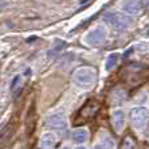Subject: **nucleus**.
<instances>
[{
	"label": "nucleus",
	"mask_w": 149,
	"mask_h": 149,
	"mask_svg": "<svg viewBox=\"0 0 149 149\" xmlns=\"http://www.w3.org/2000/svg\"><path fill=\"white\" fill-rule=\"evenodd\" d=\"M147 36L149 37V26H148V29H147Z\"/></svg>",
	"instance_id": "obj_18"
},
{
	"label": "nucleus",
	"mask_w": 149,
	"mask_h": 149,
	"mask_svg": "<svg viewBox=\"0 0 149 149\" xmlns=\"http://www.w3.org/2000/svg\"><path fill=\"white\" fill-rule=\"evenodd\" d=\"M21 81H22V76H21V74H17V76L13 79L12 84H10V92L17 93L18 89L21 88V85H22V82Z\"/></svg>",
	"instance_id": "obj_14"
},
{
	"label": "nucleus",
	"mask_w": 149,
	"mask_h": 149,
	"mask_svg": "<svg viewBox=\"0 0 149 149\" xmlns=\"http://www.w3.org/2000/svg\"><path fill=\"white\" fill-rule=\"evenodd\" d=\"M113 101H115V98H118V101H116V105H118L119 102H122V101L126 98V90L120 89V88H116L115 90L113 92Z\"/></svg>",
	"instance_id": "obj_13"
},
{
	"label": "nucleus",
	"mask_w": 149,
	"mask_h": 149,
	"mask_svg": "<svg viewBox=\"0 0 149 149\" xmlns=\"http://www.w3.org/2000/svg\"><path fill=\"white\" fill-rule=\"evenodd\" d=\"M72 79L76 86L88 89V88H92L97 81V72L94 68L85 65V67H80L74 71Z\"/></svg>",
	"instance_id": "obj_1"
},
{
	"label": "nucleus",
	"mask_w": 149,
	"mask_h": 149,
	"mask_svg": "<svg viewBox=\"0 0 149 149\" xmlns=\"http://www.w3.org/2000/svg\"><path fill=\"white\" fill-rule=\"evenodd\" d=\"M149 119V110L145 106H135L130 110V122L132 124V128L137 132H141L145 130Z\"/></svg>",
	"instance_id": "obj_3"
},
{
	"label": "nucleus",
	"mask_w": 149,
	"mask_h": 149,
	"mask_svg": "<svg viewBox=\"0 0 149 149\" xmlns=\"http://www.w3.org/2000/svg\"><path fill=\"white\" fill-rule=\"evenodd\" d=\"M67 118L63 113H56L50 115L45 122V126L50 130H56V131H63L67 128Z\"/></svg>",
	"instance_id": "obj_5"
},
{
	"label": "nucleus",
	"mask_w": 149,
	"mask_h": 149,
	"mask_svg": "<svg viewBox=\"0 0 149 149\" xmlns=\"http://www.w3.org/2000/svg\"><path fill=\"white\" fill-rule=\"evenodd\" d=\"M55 144H56V136L54 134H51V132H46L41 137L39 149H54Z\"/></svg>",
	"instance_id": "obj_9"
},
{
	"label": "nucleus",
	"mask_w": 149,
	"mask_h": 149,
	"mask_svg": "<svg viewBox=\"0 0 149 149\" xmlns=\"http://www.w3.org/2000/svg\"><path fill=\"white\" fill-rule=\"evenodd\" d=\"M103 20L116 31H126L132 25V20L127 15H123L120 12H113V10L106 12L103 16Z\"/></svg>",
	"instance_id": "obj_2"
},
{
	"label": "nucleus",
	"mask_w": 149,
	"mask_h": 149,
	"mask_svg": "<svg viewBox=\"0 0 149 149\" xmlns=\"http://www.w3.org/2000/svg\"><path fill=\"white\" fill-rule=\"evenodd\" d=\"M60 149H70L68 147H63V148H60Z\"/></svg>",
	"instance_id": "obj_19"
},
{
	"label": "nucleus",
	"mask_w": 149,
	"mask_h": 149,
	"mask_svg": "<svg viewBox=\"0 0 149 149\" xmlns=\"http://www.w3.org/2000/svg\"><path fill=\"white\" fill-rule=\"evenodd\" d=\"M122 149H137L136 148V143L132 139L131 136H127L123 141V145H122Z\"/></svg>",
	"instance_id": "obj_15"
},
{
	"label": "nucleus",
	"mask_w": 149,
	"mask_h": 149,
	"mask_svg": "<svg viewBox=\"0 0 149 149\" xmlns=\"http://www.w3.org/2000/svg\"><path fill=\"white\" fill-rule=\"evenodd\" d=\"M76 149H86V148H85V147H77Z\"/></svg>",
	"instance_id": "obj_17"
},
{
	"label": "nucleus",
	"mask_w": 149,
	"mask_h": 149,
	"mask_svg": "<svg viewBox=\"0 0 149 149\" xmlns=\"http://www.w3.org/2000/svg\"><path fill=\"white\" fill-rule=\"evenodd\" d=\"M122 59V54L120 52H111V54L107 55L105 60V71L106 72H110V71L115 70L116 65L119 64Z\"/></svg>",
	"instance_id": "obj_8"
},
{
	"label": "nucleus",
	"mask_w": 149,
	"mask_h": 149,
	"mask_svg": "<svg viewBox=\"0 0 149 149\" xmlns=\"http://www.w3.org/2000/svg\"><path fill=\"white\" fill-rule=\"evenodd\" d=\"M122 9H123L124 13H127L130 16H139L143 12L140 1H124L122 3Z\"/></svg>",
	"instance_id": "obj_7"
},
{
	"label": "nucleus",
	"mask_w": 149,
	"mask_h": 149,
	"mask_svg": "<svg viewBox=\"0 0 149 149\" xmlns=\"http://www.w3.org/2000/svg\"><path fill=\"white\" fill-rule=\"evenodd\" d=\"M94 149H115V143L110 136H105L102 141L95 145Z\"/></svg>",
	"instance_id": "obj_12"
},
{
	"label": "nucleus",
	"mask_w": 149,
	"mask_h": 149,
	"mask_svg": "<svg viewBox=\"0 0 149 149\" xmlns=\"http://www.w3.org/2000/svg\"><path fill=\"white\" fill-rule=\"evenodd\" d=\"M65 46H67V43H65L64 41H62V39H56L55 43H54V46H52L51 49H50V51H49V58L56 56L59 52H62L63 50L65 49Z\"/></svg>",
	"instance_id": "obj_11"
},
{
	"label": "nucleus",
	"mask_w": 149,
	"mask_h": 149,
	"mask_svg": "<svg viewBox=\"0 0 149 149\" xmlns=\"http://www.w3.org/2000/svg\"><path fill=\"white\" fill-rule=\"evenodd\" d=\"M107 39V30L103 28L102 25L97 26V28L92 29L90 31H88L86 36L84 37V42L88 46H100Z\"/></svg>",
	"instance_id": "obj_4"
},
{
	"label": "nucleus",
	"mask_w": 149,
	"mask_h": 149,
	"mask_svg": "<svg viewBox=\"0 0 149 149\" xmlns=\"http://www.w3.org/2000/svg\"><path fill=\"white\" fill-rule=\"evenodd\" d=\"M137 49H139V51H141V52H149V43H147V42L140 43L139 46H137Z\"/></svg>",
	"instance_id": "obj_16"
},
{
	"label": "nucleus",
	"mask_w": 149,
	"mask_h": 149,
	"mask_svg": "<svg viewBox=\"0 0 149 149\" xmlns=\"http://www.w3.org/2000/svg\"><path fill=\"white\" fill-rule=\"evenodd\" d=\"M111 123L115 130L116 134L123 132L124 127H126V113L123 109H115L111 113Z\"/></svg>",
	"instance_id": "obj_6"
},
{
	"label": "nucleus",
	"mask_w": 149,
	"mask_h": 149,
	"mask_svg": "<svg viewBox=\"0 0 149 149\" xmlns=\"http://www.w3.org/2000/svg\"><path fill=\"white\" fill-rule=\"evenodd\" d=\"M71 137H72L73 143H76V144H84L89 139V131L86 128H76L72 131Z\"/></svg>",
	"instance_id": "obj_10"
}]
</instances>
